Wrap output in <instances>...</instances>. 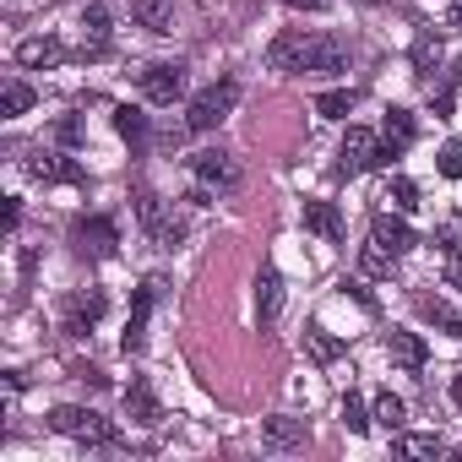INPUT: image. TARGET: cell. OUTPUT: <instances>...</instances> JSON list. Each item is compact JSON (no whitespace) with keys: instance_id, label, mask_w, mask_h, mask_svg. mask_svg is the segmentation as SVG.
<instances>
[{"instance_id":"obj_12","label":"cell","mask_w":462,"mask_h":462,"mask_svg":"<svg viewBox=\"0 0 462 462\" xmlns=\"http://www.w3.org/2000/svg\"><path fill=\"white\" fill-rule=\"evenodd\" d=\"M125 419H131L136 430H158V424H163V408H158V397H152L147 381H131V386H125Z\"/></svg>"},{"instance_id":"obj_37","label":"cell","mask_w":462,"mask_h":462,"mask_svg":"<svg viewBox=\"0 0 462 462\" xmlns=\"http://www.w3.org/2000/svg\"><path fill=\"white\" fill-rule=\"evenodd\" d=\"M451 23H457V28H462V0H457V6H451Z\"/></svg>"},{"instance_id":"obj_35","label":"cell","mask_w":462,"mask_h":462,"mask_svg":"<svg viewBox=\"0 0 462 462\" xmlns=\"http://www.w3.org/2000/svg\"><path fill=\"white\" fill-rule=\"evenodd\" d=\"M413 60H419V71H430V60H435V50H430V39H419V50H413Z\"/></svg>"},{"instance_id":"obj_31","label":"cell","mask_w":462,"mask_h":462,"mask_svg":"<svg viewBox=\"0 0 462 462\" xmlns=\"http://www.w3.org/2000/svg\"><path fill=\"white\" fill-rule=\"evenodd\" d=\"M343 424H348V430H354V435H365V430H370V413H365V402H359V397H354V392H348V397H343Z\"/></svg>"},{"instance_id":"obj_20","label":"cell","mask_w":462,"mask_h":462,"mask_svg":"<svg viewBox=\"0 0 462 462\" xmlns=\"http://www.w3.org/2000/svg\"><path fill=\"white\" fill-rule=\"evenodd\" d=\"M278 305H283V278H278V267H262L256 273V310H262L267 327L278 321Z\"/></svg>"},{"instance_id":"obj_22","label":"cell","mask_w":462,"mask_h":462,"mask_svg":"<svg viewBox=\"0 0 462 462\" xmlns=\"http://www.w3.org/2000/svg\"><path fill=\"white\" fill-rule=\"evenodd\" d=\"M419 316H424V321H435V327H440L446 337H462V316H457V310H451L446 300L424 294V300H419Z\"/></svg>"},{"instance_id":"obj_27","label":"cell","mask_w":462,"mask_h":462,"mask_svg":"<svg viewBox=\"0 0 462 462\" xmlns=\"http://www.w3.org/2000/svg\"><path fill=\"white\" fill-rule=\"evenodd\" d=\"M348 109H354V93H348V88H332V93L316 98V115H321V120H348Z\"/></svg>"},{"instance_id":"obj_3","label":"cell","mask_w":462,"mask_h":462,"mask_svg":"<svg viewBox=\"0 0 462 462\" xmlns=\"http://www.w3.org/2000/svg\"><path fill=\"white\" fill-rule=\"evenodd\" d=\"M300 71H305V77H332V71H348V39H337V33H305Z\"/></svg>"},{"instance_id":"obj_23","label":"cell","mask_w":462,"mask_h":462,"mask_svg":"<svg viewBox=\"0 0 462 462\" xmlns=\"http://www.w3.org/2000/svg\"><path fill=\"white\" fill-rule=\"evenodd\" d=\"M82 28H88L93 55H104V50H109V6H98V0H93V6L82 12Z\"/></svg>"},{"instance_id":"obj_17","label":"cell","mask_w":462,"mask_h":462,"mask_svg":"<svg viewBox=\"0 0 462 462\" xmlns=\"http://www.w3.org/2000/svg\"><path fill=\"white\" fill-rule=\"evenodd\" d=\"M300 50H305V28H289V33H278V39H273L267 66H273V71H283V77H294V71H300Z\"/></svg>"},{"instance_id":"obj_18","label":"cell","mask_w":462,"mask_h":462,"mask_svg":"<svg viewBox=\"0 0 462 462\" xmlns=\"http://www.w3.org/2000/svg\"><path fill=\"white\" fill-rule=\"evenodd\" d=\"M386 354H392L402 370H424V359H430V348H424L419 332H386Z\"/></svg>"},{"instance_id":"obj_5","label":"cell","mask_w":462,"mask_h":462,"mask_svg":"<svg viewBox=\"0 0 462 462\" xmlns=\"http://www.w3.org/2000/svg\"><path fill=\"white\" fill-rule=\"evenodd\" d=\"M71 245L82 251V256H115L120 251V228H115V217H104V212H88V217H77L71 223Z\"/></svg>"},{"instance_id":"obj_34","label":"cell","mask_w":462,"mask_h":462,"mask_svg":"<svg viewBox=\"0 0 462 462\" xmlns=\"http://www.w3.org/2000/svg\"><path fill=\"white\" fill-rule=\"evenodd\" d=\"M294 12H332V0H289Z\"/></svg>"},{"instance_id":"obj_4","label":"cell","mask_w":462,"mask_h":462,"mask_svg":"<svg viewBox=\"0 0 462 462\" xmlns=\"http://www.w3.org/2000/svg\"><path fill=\"white\" fill-rule=\"evenodd\" d=\"M104 310H109L104 289H71V294H66V305H60V332L88 337V332L104 321Z\"/></svg>"},{"instance_id":"obj_13","label":"cell","mask_w":462,"mask_h":462,"mask_svg":"<svg viewBox=\"0 0 462 462\" xmlns=\"http://www.w3.org/2000/svg\"><path fill=\"white\" fill-rule=\"evenodd\" d=\"M413 136H419L413 115H408V109H386V120H381V147H386V158H402V152L413 147Z\"/></svg>"},{"instance_id":"obj_19","label":"cell","mask_w":462,"mask_h":462,"mask_svg":"<svg viewBox=\"0 0 462 462\" xmlns=\"http://www.w3.org/2000/svg\"><path fill=\"white\" fill-rule=\"evenodd\" d=\"M370 240H375V245H386L392 256H402V251H413V228H408L402 217H386V212H381V217H375V228H370Z\"/></svg>"},{"instance_id":"obj_6","label":"cell","mask_w":462,"mask_h":462,"mask_svg":"<svg viewBox=\"0 0 462 462\" xmlns=\"http://www.w3.org/2000/svg\"><path fill=\"white\" fill-rule=\"evenodd\" d=\"M343 163H337V174H365V169H381L386 163V147H381V136L375 131H365V125H348V136H343V152H337Z\"/></svg>"},{"instance_id":"obj_30","label":"cell","mask_w":462,"mask_h":462,"mask_svg":"<svg viewBox=\"0 0 462 462\" xmlns=\"http://www.w3.org/2000/svg\"><path fill=\"white\" fill-rule=\"evenodd\" d=\"M392 201H397V212H413V207H419V185H413L408 174H397V180H392Z\"/></svg>"},{"instance_id":"obj_28","label":"cell","mask_w":462,"mask_h":462,"mask_svg":"<svg viewBox=\"0 0 462 462\" xmlns=\"http://www.w3.org/2000/svg\"><path fill=\"white\" fill-rule=\"evenodd\" d=\"M375 419H381L386 430H402V419H408V408H402V397H392V392H381V397H375Z\"/></svg>"},{"instance_id":"obj_9","label":"cell","mask_w":462,"mask_h":462,"mask_svg":"<svg viewBox=\"0 0 462 462\" xmlns=\"http://www.w3.org/2000/svg\"><path fill=\"white\" fill-rule=\"evenodd\" d=\"M136 82H142V98H147V104H174V98L185 93V66L158 60V66H147Z\"/></svg>"},{"instance_id":"obj_21","label":"cell","mask_w":462,"mask_h":462,"mask_svg":"<svg viewBox=\"0 0 462 462\" xmlns=\"http://www.w3.org/2000/svg\"><path fill=\"white\" fill-rule=\"evenodd\" d=\"M17 60H23L28 71H39V66H60L66 50H60V39H23V44H17Z\"/></svg>"},{"instance_id":"obj_36","label":"cell","mask_w":462,"mask_h":462,"mask_svg":"<svg viewBox=\"0 0 462 462\" xmlns=\"http://www.w3.org/2000/svg\"><path fill=\"white\" fill-rule=\"evenodd\" d=\"M17 223H23V201L12 196V201H6V228H17Z\"/></svg>"},{"instance_id":"obj_2","label":"cell","mask_w":462,"mask_h":462,"mask_svg":"<svg viewBox=\"0 0 462 462\" xmlns=\"http://www.w3.org/2000/svg\"><path fill=\"white\" fill-rule=\"evenodd\" d=\"M50 424L60 430V435H71V440H82V446H120V430L104 419V413H93V408H55L50 413Z\"/></svg>"},{"instance_id":"obj_11","label":"cell","mask_w":462,"mask_h":462,"mask_svg":"<svg viewBox=\"0 0 462 462\" xmlns=\"http://www.w3.org/2000/svg\"><path fill=\"white\" fill-rule=\"evenodd\" d=\"M152 300H158V283H142V289H136V305H131V321H125V337H120L125 354H142V348H147V316H152Z\"/></svg>"},{"instance_id":"obj_14","label":"cell","mask_w":462,"mask_h":462,"mask_svg":"<svg viewBox=\"0 0 462 462\" xmlns=\"http://www.w3.org/2000/svg\"><path fill=\"white\" fill-rule=\"evenodd\" d=\"M305 440H310L305 419L278 413V419H267V424H262V446H273V451H294V446H305Z\"/></svg>"},{"instance_id":"obj_16","label":"cell","mask_w":462,"mask_h":462,"mask_svg":"<svg viewBox=\"0 0 462 462\" xmlns=\"http://www.w3.org/2000/svg\"><path fill=\"white\" fill-rule=\"evenodd\" d=\"M305 228L321 235V240H332V245H343V212L332 201H305Z\"/></svg>"},{"instance_id":"obj_38","label":"cell","mask_w":462,"mask_h":462,"mask_svg":"<svg viewBox=\"0 0 462 462\" xmlns=\"http://www.w3.org/2000/svg\"><path fill=\"white\" fill-rule=\"evenodd\" d=\"M451 397H457V402H462V375H457V381H451Z\"/></svg>"},{"instance_id":"obj_26","label":"cell","mask_w":462,"mask_h":462,"mask_svg":"<svg viewBox=\"0 0 462 462\" xmlns=\"http://www.w3.org/2000/svg\"><path fill=\"white\" fill-rule=\"evenodd\" d=\"M28 109H33V88H28V82H6V93H0V115L17 120V115H28Z\"/></svg>"},{"instance_id":"obj_39","label":"cell","mask_w":462,"mask_h":462,"mask_svg":"<svg viewBox=\"0 0 462 462\" xmlns=\"http://www.w3.org/2000/svg\"><path fill=\"white\" fill-rule=\"evenodd\" d=\"M457 462H462V446H457Z\"/></svg>"},{"instance_id":"obj_7","label":"cell","mask_w":462,"mask_h":462,"mask_svg":"<svg viewBox=\"0 0 462 462\" xmlns=\"http://www.w3.org/2000/svg\"><path fill=\"white\" fill-rule=\"evenodd\" d=\"M136 217H142V228L152 235V245H163V251H174V245L185 240V223H180V217H169V212H163V201H158L152 190H136Z\"/></svg>"},{"instance_id":"obj_33","label":"cell","mask_w":462,"mask_h":462,"mask_svg":"<svg viewBox=\"0 0 462 462\" xmlns=\"http://www.w3.org/2000/svg\"><path fill=\"white\" fill-rule=\"evenodd\" d=\"M310 348H316V359H332V354H337V343H332L327 332H310Z\"/></svg>"},{"instance_id":"obj_24","label":"cell","mask_w":462,"mask_h":462,"mask_svg":"<svg viewBox=\"0 0 462 462\" xmlns=\"http://www.w3.org/2000/svg\"><path fill=\"white\" fill-rule=\"evenodd\" d=\"M115 131H120L131 147H142V142H147V115H142L136 104H120V109H115Z\"/></svg>"},{"instance_id":"obj_1","label":"cell","mask_w":462,"mask_h":462,"mask_svg":"<svg viewBox=\"0 0 462 462\" xmlns=\"http://www.w3.org/2000/svg\"><path fill=\"white\" fill-rule=\"evenodd\" d=\"M235 104H240V82H235V77L201 88V93L190 98V109H185V131H217L228 115H235Z\"/></svg>"},{"instance_id":"obj_10","label":"cell","mask_w":462,"mask_h":462,"mask_svg":"<svg viewBox=\"0 0 462 462\" xmlns=\"http://www.w3.org/2000/svg\"><path fill=\"white\" fill-rule=\"evenodd\" d=\"M28 174L44 180V185H88V169L71 163L66 152H33V158H28Z\"/></svg>"},{"instance_id":"obj_25","label":"cell","mask_w":462,"mask_h":462,"mask_svg":"<svg viewBox=\"0 0 462 462\" xmlns=\"http://www.w3.org/2000/svg\"><path fill=\"white\" fill-rule=\"evenodd\" d=\"M359 267H365V278H392V267H397V256H392L386 245H375V240H370V245L359 251Z\"/></svg>"},{"instance_id":"obj_32","label":"cell","mask_w":462,"mask_h":462,"mask_svg":"<svg viewBox=\"0 0 462 462\" xmlns=\"http://www.w3.org/2000/svg\"><path fill=\"white\" fill-rule=\"evenodd\" d=\"M435 169H440L446 180H462V142H446L440 158H435Z\"/></svg>"},{"instance_id":"obj_15","label":"cell","mask_w":462,"mask_h":462,"mask_svg":"<svg viewBox=\"0 0 462 462\" xmlns=\"http://www.w3.org/2000/svg\"><path fill=\"white\" fill-rule=\"evenodd\" d=\"M125 6H131L136 28H147V33H174V0H125Z\"/></svg>"},{"instance_id":"obj_29","label":"cell","mask_w":462,"mask_h":462,"mask_svg":"<svg viewBox=\"0 0 462 462\" xmlns=\"http://www.w3.org/2000/svg\"><path fill=\"white\" fill-rule=\"evenodd\" d=\"M397 451L402 457H440V440L435 435H397Z\"/></svg>"},{"instance_id":"obj_8","label":"cell","mask_w":462,"mask_h":462,"mask_svg":"<svg viewBox=\"0 0 462 462\" xmlns=\"http://www.w3.org/2000/svg\"><path fill=\"white\" fill-rule=\"evenodd\" d=\"M190 174L207 185V190H240V163L235 158H228V152H217V147H207V152H196L190 158Z\"/></svg>"}]
</instances>
